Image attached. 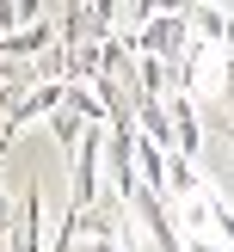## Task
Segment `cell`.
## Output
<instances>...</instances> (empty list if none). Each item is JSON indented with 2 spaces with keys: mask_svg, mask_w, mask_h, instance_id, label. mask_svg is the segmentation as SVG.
<instances>
[{
  "mask_svg": "<svg viewBox=\"0 0 234 252\" xmlns=\"http://www.w3.org/2000/svg\"><path fill=\"white\" fill-rule=\"evenodd\" d=\"M12 209H19V203H12V197H6V191H0V234H6V228H12Z\"/></svg>",
  "mask_w": 234,
  "mask_h": 252,
  "instance_id": "9",
  "label": "cell"
},
{
  "mask_svg": "<svg viewBox=\"0 0 234 252\" xmlns=\"http://www.w3.org/2000/svg\"><path fill=\"white\" fill-rule=\"evenodd\" d=\"M49 123H56V135H62V142H80V117H74L68 105H62V111H56Z\"/></svg>",
  "mask_w": 234,
  "mask_h": 252,
  "instance_id": "7",
  "label": "cell"
},
{
  "mask_svg": "<svg viewBox=\"0 0 234 252\" xmlns=\"http://www.w3.org/2000/svg\"><path fill=\"white\" fill-rule=\"evenodd\" d=\"M6 252H43V197H37V185L19 197V209H12Z\"/></svg>",
  "mask_w": 234,
  "mask_h": 252,
  "instance_id": "3",
  "label": "cell"
},
{
  "mask_svg": "<svg viewBox=\"0 0 234 252\" xmlns=\"http://www.w3.org/2000/svg\"><path fill=\"white\" fill-rule=\"evenodd\" d=\"M49 43H56V19H37V25H25L19 37H6V62L25 74L37 56H49Z\"/></svg>",
  "mask_w": 234,
  "mask_h": 252,
  "instance_id": "5",
  "label": "cell"
},
{
  "mask_svg": "<svg viewBox=\"0 0 234 252\" xmlns=\"http://www.w3.org/2000/svg\"><path fill=\"white\" fill-rule=\"evenodd\" d=\"M228 142H234V123H228Z\"/></svg>",
  "mask_w": 234,
  "mask_h": 252,
  "instance_id": "10",
  "label": "cell"
},
{
  "mask_svg": "<svg viewBox=\"0 0 234 252\" xmlns=\"http://www.w3.org/2000/svg\"><path fill=\"white\" fill-rule=\"evenodd\" d=\"M185 49H191L185 6H179V12H154V19H148V31L135 37V56H154V62H167V68H179V62H185Z\"/></svg>",
  "mask_w": 234,
  "mask_h": 252,
  "instance_id": "2",
  "label": "cell"
},
{
  "mask_svg": "<svg viewBox=\"0 0 234 252\" xmlns=\"http://www.w3.org/2000/svg\"><path fill=\"white\" fill-rule=\"evenodd\" d=\"M172 216H179L185 240H216V216H222V197H216V191L179 197V203H172Z\"/></svg>",
  "mask_w": 234,
  "mask_h": 252,
  "instance_id": "4",
  "label": "cell"
},
{
  "mask_svg": "<svg viewBox=\"0 0 234 252\" xmlns=\"http://www.w3.org/2000/svg\"><path fill=\"white\" fill-rule=\"evenodd\" d=\"M185 252H234L228 240H185Z\"/></svg>",
  "mask_w": 234,
  "mask_h": 252,
  "instance_id": "8",
  "label": "cell"
},
{
  "mask_svg": "<svg viewBox=\"0 0 234 252\" xmlns=\"http://www.w3.org/2000/svg\"><path fill=\"white\" fill-rule=\"evenodd\" d=\"M167 191H172V203H179V197H197V191H209L191 154H167Z\"/></svg>",
  "mask_w": 234,
  "mask_h": 252,
  "instance_id": "6",
  "label": "cell"
},
{
  "mask_svg": "<svg viewBox=\"0 0 234 252\" xmlns=\"http://www.w3.org/2000/svg\"><path fill=\"white\" fill-rule=\"evenodd\" d=\"M234 86V56L228 49H209V43H191L179 62V93L185 98H228Z\"/></svg>",
  "mask_w": 234,
  "mask_h": 252,
  "instance_id": "1",
  "label": "cell"
}]
</instances>
